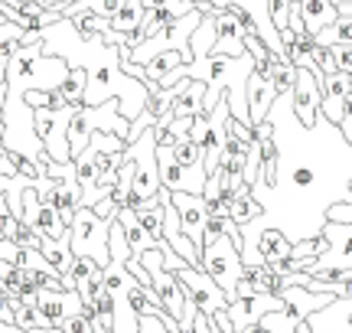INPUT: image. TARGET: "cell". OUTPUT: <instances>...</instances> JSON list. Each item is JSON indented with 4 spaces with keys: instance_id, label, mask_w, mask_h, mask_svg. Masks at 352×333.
I'll return each instance as SVG.
<instances>
[{
    "instance_id": "obj_1",
    "label": "cell",
    "mask_w": 352,
    "mask_h": 333,
    "mask_svg": "<svg viewBox=\"0 0 352 333\" xmlns=\"http://www.w3.org/2000/svg\"><path fill=\"white\" fill-rule=\"evenodd\" d=\"M72 65L65 63L63 56H46L43 43H33V46H23V50L13 56L10 63L3 65L7 72V89H59L69 76Z\"/></svg>"
},
{
    "instance_id": "obj_2",
    "label": "cell",
    "mask_w": 352,
    "mask_h": 333,
    "mask_svg": "<svg viewBox=\"0 0 352 333\" xmlns=\"http://www.w3.org/2000/svg\"><path fill=\"white\" fill-rule=\"evenodd\" d=\"M3 147L10 154H20L26 160H36L43 170L50 164V154L39 141L36 125H33V108L26 105L23 92L20 89H7V102H3V134H0Z\"/></svg>"
},
{
    "instance_id": "obj_3",
    "label": "cell",
    "mask_w": 352,
    "mask_h": 333,
    "mask_svg": "<svg viewBox=\"0 0 352 333\" xmlns=\"http://www.w3.org/2000/svg\"><path fill=\"white\" fill-rule=\"evenodd\" d=\"M108 232H111V219H101L91 206H78L72 226H69V245L76 255L95 258L101 268L111 261L108 255Z\"/></svg>"
},
{
    "instance_id": "obj_4",
    "label": "cell",
    "mask_w": 352,
    "mask_h": 333,
    "mask_svg": "<svg viewBox=\"0 0 352 333\" xmlns=\"http://www.w3.org/2000/svg\"><path fill=\"white\" fill-rule=\"evenodd\" d=\"M202 268L209 271L222 291H226L228 304H235V284H239L241 271H245V261H241V252L239 245H232L228 239H215V242H206L202 245Z\"/></svg>"
},
{
    "instance_id": "obj_5",
    "label": "cell",
    "mask_w": 352,
    "mask_h": 333,
    "mask_svg": "<svg viewBox=\"0 0 352 333\" xmlns=\"http://www.w3.org/2000/svg\"><path fill=\"white\" fill-rule=\"evenodd\" d=\"M323 235H327L329 248L316 258V261L307 265V275L323 278L329 271H352V226L349 222H329L327 219Z\"/></svg>"
},
{
    "instance_id": "obj_6",
    "label": "cell",
    "mask_w": 352,
    "mask_h": 333,
    "mask_svg": "<svg viewBox=\"0 0 352 333\" xmlns=\"http://www.w3.org/2000/svg\"><path fill=\"white\" fill-rule=\"evenodd\" d=\"M69 121H72V108L65 111H33V125L46 154L52 164H72V151H69Z\"/></svg>"
},
{
    "instance_id": "obj_7",
    "label": "cell",
    "mask_w": 352,
    "mask_h": 333,
    "mask_svg": "<svg viewBox=\"0 0 352 333\" xmlns=\"http://www.w3.org/2000/svg\"><path fill=\"white\" fill-rule=\"evenodd\" d=\"M157 166H160V183H164V190H170V193H192V196H202V193H206V183H209L206 166L176 164L173 147H157Z\"/></svg>"
},
{
    "instance_id": "obj_8",
    "label": "cell",
    "mask_w": 352,
    "mask_h": 333,
    "mask_svg": "<svg viewBox=\"0 0 352 333\" xmlns=\"http://www.w3.org/2000/svg\"><path fill=\"white\" fill-rule=\"evenodd\" d=\"M173 275L179 278V284L186 288V297H192L199 310L215 314V310H226L228 308L226 291H222V288L209 278V271H206V268H189V265H179Z\"/></svg>"
},
{
    "instance_id": "obj_9",
    "label": "cell",
    "mask_w": 352,
    "mask_h": 333,
    "mask_svg": "<svg viewBox=\"0 0 352 333\" xmlns=\"http://www.w3.org/2000/svg\"><path fill=\"white\" fill-rule=\"evenodd\" d=\"M320 105H323V85L310 69H297V85L290 92V108L294 118L300 121L303 128H314L320 118Z\"/></svg>"
},
{
    "instance_id": "obj_10",
    "label": "cell",
    "mask_w": 352,
    "mask_h": 333,
    "mask_svg": "<svg viewBox=\"0 0 352 333\" xmlns=\"http://www.w3.org/2000/svg\"><path fill=\"white\" fill-rule=\"evenodd\" d=\"M170 200H173L176 213H179V232L202 252V242H206V219H209L202 196H192V193H170Z\"/></svg>"
},
{
    "instance_id": "obj_11",
    "label": "cell",
    "mask_w": 352,
    "mask_h": 333,
    "mask_svg": "<svg viewBox=\"0 0 352 333\" xmlns=\"http://www.w3.org/2000/svg\"><path fill=\"white\" fill-rule=\"evenodd\" d=\"M271 310H280V297H271V294H254V297H239L235 304H228L226 314L228 321H232V330L241 333L254 327V323H261L264 314H271Z\"/></svg>"
},
{
    "instance_id": "obj_12",
    "label": "cell",
    "mask_w": 352,
    "mask_h": 333,
    "mask_svg": "<svg viewBox=\"0 0 352 333\" xmlns=\"http://www.w3.org/2000/svg\"><path fill=\"white\" fill-rule=\"evenodd\" d=\"M36 308L43 310V317H46L52 327H59L63 321L82 314V310H85V301H82L76 291H65L63 288V291H39Z\"/></svg>"
},
{
    "instance_id": "obj_13",
    "label": "cell",
    "mask_w": 352,
    "mask_h": 333,
    "mask_svg": "<svg viewBox=\"0 0 352 333\" xmlns=\"http://www.w3.org/2000/svg\"><path fill=\"white\" fill-rule=\"evenodd\" d=\"M245 98H248V125L258 128L267 111H271V105L277 102V92L271 85V78H261V76H248V85H245Z\"/></svg>"
},
{
    "instance_id": "obj_14",
    "label": "cell",
    "mask_w": 352,
    "mask_h": 333,
    "mask_svg": "<svg viewBox=\"0 0 352 333\" xmlns=\"http://www.w3.org/2000/svg\"><path fill=\"white\" fill-rule=\"evenodd\" d=\"M212 52H215V56H232V59L245 56L241 26H239V20L226 10V7L215 13V46H212Z\"/></svg>"
},
{
    "instance_id": "obj_15",
    "label": "cell",
    "mask_w": 352,
    "mask_h": 333,
    "mask_svg": "<svg viewBox=\"0 0 352 333\" xmlns=\"http://www.w3.org/2000/svg\"><path fill=\"white\" fill-rule=\"evenodd\" d=\"M280 36V50H284V56H287L290 65H297V69H310L316 76V65H314V46L316 39L310 36V33H294V30H280L277 33ZM320 78V76H316Z\"/></svg>"
},
{
    "instance_id": "obj_16",
    "label": "cell",
    "mask_w": 352,
    "mask_h": 333,
    "mask_svg": "<svg viewBox=\"0 0 352 333\" xmlns=\"http://www.w3.org/2000/svg\"><path fill=\"white\" fill-rule=\"evenodd\" d=\"M294 7H297V13H300V20H303V26H307L310 36H316L320 30H327L329 23L340 20L333 0H294Z\"/></svg>"
},
{
    "instance_id": "obj_17",
    "label": "cell",
    "mask_w": 352,
    "mask_h": 333,
    "mask_svg": "<svg viewBox=\"0 0 352 333\" xmlns=\"http://www.w3.org/2000/svg\"><path fill=\"white\" fill-rule=\"evenodd\" d=\"M118 222H121V229H124V239H127V245H131V255L134 258H140L147 248H153V239L147 235V229L138 222V216L131 213V209H118Z\"/></svg>"
},
{
    "instance_id": "obj_18",
    "label": "cell",
    "mask_w": 352,
    "mask_h": 333,
    "mask_svg": "<svg viewBox=\"0 0 352 333\" xmlns=\"http://www.w3.org/2000/svg\"><path fill=\"white\" fill-rule=\"evenodd\" d=\"M228 216L235 219V226H239V229L252 226L254 219L264 216V206L258 203V196H254L252 186H241V190L235 193V203H232V209H228Z\"/></svg>"
},
{
    "instance_id": "obj_19",
    "label": "cell",
    "mask_w": 352,
    "mask_h": 333,
    "mask_svg": "<svg viewBox=\"0 0 352 333\" xmlns=\"http://www.w3.org/2000/svg\"><path fill=\"white\" fill-rule=\"evenodd\" d=\"M39 252H43V258L50 261L52 271H56L59 278H63V275H69V271H72V265H76V252H72L69 239H43Z\"/></svg>"
},
{
    "instance_id": "obj_20",
    "label": "cell",
    "mask_w": 352,
    "mask_h": 333,
    "mask_svg": "<svg viewBox=\"0 0 352 333\" xmlns=\"http://www.w3.org/2000/svg\"><path fill=\"white\" fill-rule=\"evenodd\" d=\"M23 98L33 111H65V108H72L59 89H30L23 92Z\"/></svg>"
},
{
    "instance_id": "obj_21",
    "label": "cell",
    "mask_w": 352,
    "mask_h": 333,
    "mask_svg": "<svg viewBox=\"0 0 352 333\" xmlns=\"http://www.w3.org/2000/svg\"><path fill=\"white\" fill-rule=\"evenodd\" d=\"M215 239H228L232 245H239V252H241V229L235 226L232 216H209L206 219V242H215Z\"/></svg>"
},
{
    "instance_id": "obj_22",
    "label": "cell",
    "mask_w": 352,
    "mask_h": 333,
    "mask_svg": "<svg viewBox=\"0 0 352 333\" xmlns=\"http://www.w3.org/2000/svg\"><path fill=\"white\" fill-rule=\"evenodd\" d=\"M85 89H88V72L82 65H72L65 82L59 85V92L65 95V102L72 105V108H78V105H85Z\"/></svg>"
},
{
    "instance_id": "obj_23",
    "label": "cell",
    "mask_w": 352,
    "mask_h": 333,
    "mask_svg": "<svg viewBox=\"0 0 352 333\" xmlns=\"http://www.w3.org/2000/svg\"><path fill=\"white\" fill-rule=\"evenodd\" d=\"M13 323L20 327V330H46V327H52L46 317H43V310L36 308V304H26V301H13Z\"/></svg>"
},
{
    "instance_id": "obj_24",
    "label": "cell",
    "mask_w": 352,
    "mask_h": 333,
    "mask_svg": "<svg viewBox=\"0 0 352 333\" xmlns=\"http://www.w3.org/2000/svg\"><path fill=\"white\" fill-rule=\"evenodd\" d=\"M215 46V17H202V23L192 30L189 36V50H192V59H202L209 56Z\"/></svg>"
},
{
    "instance_id": "obj_25",
    "label": "cell",
    "mask_w": 352,
    "mask_h": 333,
    "mask_svg": "<svg viewBox=\"0 0 352 333\" xmlns=\"http://www.w3.org/2000/svg\"><path fill=\"white\" fill-rule=\"evenodd\" d=\"M138 216V222L147 229V235L153 239V245H166L164 239V203L153 206V209H140V213H134Z\"/></svg>"
},
{
    "instance_id": "obj_26",
    "label": "cell",
    "mask_w": 352,
    "mask_h": 333,
    "mask_svg": "<svg viewBox=\"0 0 352 333\" xmlns=\"http://www.w3.org/2000/svg\"><path fill=\"white\" fill-rule=\"evenodd\" d=\"M271 85H274L277 95H290L294 85H297V65H290V63L274 65V72H271Z\"/></svg>"
},
{
    "instance_id": "obj_27",
    "label": "cell",
    "mask_w": 352,
    "mask_h": 333,
    "mask_svg": "<svg viewBox=\"0 0 352 333\" xmlns=\"http://www.w3.org/2000/svg\"><path fill=\"white\" fill-rule=\"evenodd\" d=\"M166 245H170V248H173L176 255H179V258H183V261H186L189 268H202V252H199V248H196V245H192V242H189V239H186V235H183V232H179L176 239H170V242H166Z\"/></svg>"
},
{
    "instance_id": "obj_28",
    "label": "cell",
    "mask_w": 352,
    "mask_h": 333,
    "mask_svg": "<svg viewBox=\"0 0 352 333\" xmlns=\"http://www.w3.org/2000/svg\"><path fill=\"white\" fill-rule=\"evenodd\" d=\"M173 160L183 166H202V147L186 138V141H179L173 147Z\"/></svg>"
},
{
    "instance_id": "obj_29",
    "label": "cell",
    "mask_w": 352,
    "mask_h": 333,
    "mask_svg": "<svg viewBox=\"0 0 352 333\" xmlns=\"http://www.w3.org/2000/svg\"><path fill=\"white\" fill-rule=\"evenodd\" d=\"M290 10H294V0H267V17H271V23H274L277 33L287 30Z\"/></svg>"
},
{
    "instance_id": "obj_30",
    "label": "cell",
    "mask_w": 352,
    "mask_h": 333,
    "mask_svg": "<svg viewBox=\"0 0 352 333\" xmlns=\"http://www.w3.org/2000/svg\"><path fill=\"white\" fill-rule=\"evenodd\" d=\"M82 314L88 317V323H91L95 333H114V314H101V310H95L91 304H85Z\"/></svg>"
},
{
    "instance_id": "obj_31",
    "label": "cell",
    "mask_w": 352,
    "mask_h": 333,
    "mask_svg": "<svg viewBox=\"0 0 352 333\" xmlns=\"http://www.w3.org/2000/svg\"><path fill=\"white\" fill-rule=\"evenodd\" d=\"M0 177H20V166H16V154H10L3 141H0Z\"/></svg>"
},
{
    "instance_id": "obj_32",
    "label": "cell",
    "mask_w": 352,
    "mask_h": 333,
    "mask_svg": "<svg viewBox=\"0 0 352 333\" xmlns=\"http://www.w3.org/2000/svg\"><path fill=\"white\" fill-rule=\"evenodd\" d=\"M91 209H95V213H98L101 219H114V216H118V209H121V206H118V200H114L111 190H108V193H104V196L98 200V203L91 206Z\"/></svg>"
},
{
    "instance_id": "obj_33",
    "label": "cell",
    "mask_w": 352,
    "mask_h": 333,
    "mask_svg": "<svg viewBox=\"0 0 352 333\" xmlns=\"http://www.w3.org/2000/svg\"><path fill=\"white\" fill-rule=\"evenodd\" d=\"M59 330H63V333H95V330H91V323H88L85 314H76V317L63 321V323H59Z\"/></svg>"
},
{
    "instance_id": "obj_34",
    "label": "cell",
    "mask_w": 352,
    "mask_h": 333,
    "mask_svg": "<svg viewBox=\"0 0 352 333\" xmlns=\"http://www.w3.org/2000/svg\"><path fill=\"white\" fill-rule=\"evenodd\" d=\"M333 59H336V72L352 76V46H333Z\"/></svg>"
},
{
    "instance_id": "obj_35",
    "label": "cell",
    "mask_w": 352,
    "mask_h": 333,
    "mask_svg": "<svg viewBox=\"0 0 352 333\" xmlns=\"http://www.w3.org/2000/svg\"><path fill=\"white\" fill-rule=\"evenodd\" d=\"M91 308L101 310V314H114V297L108 294V288H104V284H101V291L95 294V301H91Z\"/></svg>"
},
{
    "instance_id": "obj_36",
    "label": "cell",
    "mask_w": 352,
    "mask_h": 333,
    "mask_svg": "<svg viewBox=\"0 0 352 333\" xmlns=\"http://www.w3.org/2000/svg\"><path fill=\"white\" fill-rule=\"evenodd\" d=\"M164 3H170V0H144V10H151V7H164Z\"/></svg>"
},
{
    "instance_id": "obj_37",
    "label": "cell",
    "mask_w": 352,
    "mask_h": 333,
    "mask_svg": "<svg viewBox=\"0 0 352 333\" xmlns=\"http://www.w3.org/2000/svg\"><path fill=\"white\" fill-rule=\"evenodd\" d=\"M342 297H352V278L346 281V291H342Z\"/></svg>"
},
{
    "instance_id": "obj_38",
    "label": "cell",
    "mask_w": 352,
    "mask_h": 333,
    "mask_svg": "<svg viewBox=\"0 0 352 333\" xmlns=\"http://www.w3.org/2000/svg\"><path fill=\"white\" fill-rule=\"evenodd\" d=\"M333 3H352V0H333Z\"/></svg>"
}]
</instances>
